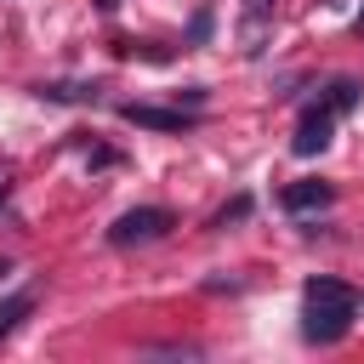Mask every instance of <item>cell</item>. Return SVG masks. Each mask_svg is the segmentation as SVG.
<instances>
[{
	"label": "cell",
	"instance_id": "obj_5",
	"mask_svg": "<svg viewBox=\"0 0 364 364\" xmlns=\"http://www.w3.org/2000/svg\"><path fill=\"white\" fill-rule=\"evenodd\" d=\"M119 119H125V125H142V131H188V125H193V114H182V108H154V102H125Z\"/></svg>",
	"mask_w": 364,
	"mask_h": 364
},
{
	"label": "cell",
	"instance_id": "obj_15",
	"mask_svg": "<svg viewBox=\"0 0 364 364\" xmlns=\"http://www.w3.org/2000/svg\"><path fill=\"white\" fill-rule=\"evenodd\" d=\"M358 28H364V17H358Z\"/></svg>",
	"mask_w": 364,
	"mask_h": 364
},
{
	"label": "cell",
	"instance_id": "obj_12",
	"mask_svg": "<svg viewBox=\"0 0 364 364\" xmlns=\"http://www.w3.org/2000/svg\"><path fill=\"white\" fill-rule=\"evenodd\" d=\"M6 199H11V182H0V210H6Z\"/></svg>",
	"mask_w": 364,
	"mask_h": 364
},
{
	"label": "cell",
	"instance_id": "obj_2",
	"mask_svg": "<svg viewBox=\"0 0 364 364\" xmlns=\"http://www.w3.org/2000/svg\"><path fill=\"white\" fill-rule=\"evenodd\" d=\"M176 228V216L165 210V205H136V210H125L114 228H108V245H119V250H131V245H154V239H165Z\"/></svg>",
	"mask_w": 364,
	"mask_h": 364
},
{
	"label": "cell",
	"instance_id": "obj_6",
	"mask_svg": "<svg viewBox=\"0 0 364 364\" xmlns=\"http://www.w3.org/2000/svg\"><path fill=\"white\" fill-rule=\"evenodd\" d=\"M330 199H336V188H330V182H296V188H284V210H290V216L324 210Z\"/></svg>",
	"mask_w": 364,
	"mask_h": 364
},
{
	"label": "cell",
	"instance_id": "obj_3",
	"mask_svg": "<svg viewBox=\"0 0 364 364\" xmlns=\"http://www.w3.org/2000/svg\"><path fill=\"white\" fill-rule=\"evenodd\" d=\"M330 136H336V108H330V102H313V108L301 114L296 136H290V154H296V159H313V154L330 148Z\"/></svg>",
	"mask_w": 364,
	"mask_h": 364
},
{
	"label": "cell",
	"instance_id": "obj_14",
	"mask_svg": "<svg viewBox=\"0 0 364 364\" xmlns=\"http://www.w3.org/2000/svg\"><path fill=\"white\" fill-rule=\"evenodd\" d=\"M6 273H11V262H6V256H0V279H6Z\"/></svg>",
	"mask_w": 364,
	"mask_h": 364
},
{
	"label": "cell",
	"instance_id": "obj_1",
	"mask_svg": "<svg viewBox=\"0 0 364 364\" xmlns=\"http://www.w3.org/2000/svg\"><path fill=\"white\" fill-rule=\"evenodd\" d=\"M353 318H358V290L353 284H341V279H307L301 284V336L307 341L330 347L353 330Z\"/></svg>",
	"mask_w": 364,
	"mask_h": 364
},
{
	"label": "cell",
	"instance_id": "obj_13",
	"mask_svg": "<svg viewBox=\"0 0 364 364\" xmlns=\"http://www.w3.org/2000/svg\"><path fill=\"white\" fill-rule=\"evenodd\" d=\"M97 6H102V11H114V6H119V0H97Z\"/></svg>",
	"mask_w": 364,
	"mask_h": 364
},
{
	"label": "cell",
	"instance_id": "obj_9",
	"mask_svg": "<svg viewBox=\"0 0 364 364\" xmlns=\"http://www.w3.org/2000/svg\"><path fill=\"white\" fill-rule=\"evenodd\" d=\"M324 102H330L336 114H347V108L358 102V80H330V91H324Z\"/></svg>",
	"mask_w": 364,
	"mask_h": 364
},
{
	"label": "cell",
	"instance_id": "obj_11",
	"mask_svg": "<svg viewBox=\"0 0 364 364\" xmlns=\"http://www.w3.org/2000/svg\"><path fill=\"white\" fill-rule=\"evenodd\" d=\"M239 216H250V199H245V193H239V199H233V205L216 216V228H228V222H239Z\"/></svg>",
	"mask_w": 364,
	"mask_h": 364
},
{
	"label": "cell",
	"instance_id": "obj_8",
	"mask_svg": "<svg viewBox=\"0 0 364 364\" xmlns=\"http://www.w3.org/2000/svg\"><path fill=\"white\" fill-rule=\"evenodd\" d=\"M28 313H34V296H28V290L6 296V301H0V341H6V336H11V330H17L23 318H28Z\"/></svg>",
	"mask_w": 364,
	"mask_h": 364
},
{
	"label": "cell",
	"instance_id": "obj_10",
	"mask_svg": "<svg viewBox=\"0 0 364 364\" xmlns=\"http://www.w3.org/2000/svg\"><path fill=\"white\" fill-rule=\"evenodd\" d=\"M210 23H216V11H210V6H199V11H193V23H188V46H205V40H210Z\"/></svg>",
	"mask_w": 364,
	"mask_h": 364
},
{
	"label": "cell",
	"instance_id": "obj_7",
	"mask_svg": "<svg viewBox=\"0 0 364 364\" xmlns=\"http://www.w3.org/2000/svg\"><path fill=\"white\" fill-rule=\"evenodd\" d=\"M40 97L46 102H97L102 85L97 80H51V85H40Z\"/></svg>",
	"mask_w": 364,
	"mask_h": 364
},
{
	"label": "cell",
	"instance_id": "obj_4",
	"mask_svg": "<svg viewBox=\"0 0 364 364\" xmlns=\"http://www.w3.org/2000/svg\"><path fill=\"white\" fill-rule=\"evenodd\" d=\"M267 28H273V0H245V11H239V51L245 57H262Z\"/></svg>",
	"mask_w": 364,
	"mask_h": 364
}]
</instances>
